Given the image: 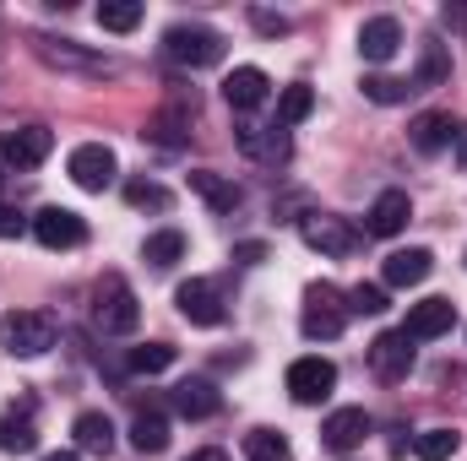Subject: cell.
Returning a JSON list of instances; mask_svg holds the SVG:
<instances>
[{"label": "cell", "mask_w": 467, "mask_h": 461, "mask_svg": "<svg viewBox=\"0 0 467 461\" xmlns=\"http://www.w3.org/2000/svg\"><path fill=\"white\" fill-rule=\"evenodd\" d=\"M49 152H55V130L49 125H22V130L0 136V163H11V169H38Z\"/></svg>", "instance_id": "30bf717a"}, {"label": "cell", "mask_w": 467, "mask_h": 461, "mask_svg": "<svg viewBox=\"0 0 467 461\" xmlns=\"http://www.w3.org/2000/svg\"><path fill=\"white\" fill-rule=\"evenodd\" d=\"M369 369H375V380H386V385H397V380H408L413 374V337L397 326V332H380L375 343H369Z\"/></svg>", "instance_id": "9c48e42d"}, {"label": "cell", "mask_w": 467, "mask_h": 461, "mask_svg": "<svg viewBox=\"0 0 467 461\" xmlns=\"http://www.w3.org/2000/svg\"><path fill=\"white\" fill-rule=\"evenodd\" d=\"M386 310V288H375V282H358L348 293V315H380Z\"/></svg>", "instance_id": "d590c367"}, {"label": "cell", "mask_w": 467, "mask_h": 461, "mask_svg": "<svg viewBox=\"0 0 467 461\" xmlns=\"http://www.w3.org/2000/svg\"><path fill=\"white\" fill-rule=\"evenodd\" d=\"M457 119L446 115V109H424V115L408 125V141H413V152H424V158H435V152H446L451 141H457Z\"/></svg>", "instance_id": "2e32d148"}, {"label": "cell", "mask_w": 467, "mask_h": 461, "mask_svg": "<svg viewBox=\"0 0 467 461\" xmlns=\"http://www.w3.org/2000/svg\"><path fill=\"white\" fill-rule=\"evenodd\" d=\"M430 271H435V255H430V250H419V244H413V250H391V255H386V266H380L386 288H419Z\"/></svg>", "instance_id": "ac0fdd59"}, {"label": "cell", "mask_w": 467, "mask_h": 461, "mask_svg": "<svg viewBox=\"0 0 467 461\" xmlns=\"http://www.w3.org/2000/svg\"><path fill=\"white\" fill-rule=\"evenodd\" d=\"M55 337H60V326L49 310H5L0 315V347L11 358H38L55 347Z\"/></svg>", "instance_id": "7a4b0ae2"}, {"label": "cell", "mask_w": 467, "mask_h": 461, "mask_svg": "<svg viewBox=\"0 0 467 461\" xmlns=\"http://www.w3.org/2000/svg\"><path fill=\"white\" fill-rule=\"evenodd\" d=\"M451 147H457V163H462V169H467V125H462V130H457V141H451Z\"/></svg>", "instance_id": "60d3db41"}, {"label": "cell", "mask_w": 467, "mask_h": 461, "mask_svg": "<svg viewBox=\"0 0 467 461\" xmlns=\"http://www.w3.org/2000/svg\"><path fill=\"white\" fill-rule=\"evenodd\" d=\"M244 456L250 461H294V446L283 435H272V429H250L244 435Z\"/></svg>", "instance_id": "f546056e"}, {"label": "cell", "mask_w": 467, "mask_h": 461, "mask_svg": "<svg viewBox=\"0 0 467 461\" xmlns=\"http://www.w3.org/2000/svg\"><path fill=\"white\" fill-rule=\"evenodd\" d=\"M38 60L44 66H60V71H88V77H115V60H99V55H82L71 38H33Z\"/></svg>", "instance_id": "4fadbf2b"}, {"label": "cell", "mask_w": 467, "mask_h": 461, "mask_svg": "<svg viewBox=\"0 0 467 461\" xmlns=\"http://www.w3.org/2000/svg\"><path fill=\"white\" fill-rule=\"evenodd\" d=\"M99 27L104 33H136L141 27V5L136 0H104L99 5Z\"/></svg>", "instance_id": "1f68e13d"}, {"label": "cell", "mask_w": 467, "mask_h": 461, "mask_svg": "<svg viewBox=\"0 0 467 461\" xmlns=\"http://www.w3.org/2000/svg\"><path fill=\"white\" fill-rule=\"evenodd\" d=\"M310 109H316V93H310L305 82H294V87H283V98H277V125L288 130V125L310 119Z\"/></svg>", "instance_id": "d6a6232c"}, {"label": "cell", "mask_w": 467, "mask_h": 461, "mask_svg": "<svg viewBox=\"0 0 467 461\" xmlns=\"http://www.w3.org/2000/svg\"><path fill=\"white\" fill-rule=\"evenodd\" d=\"M0 451H5V456H27V451H38V429H33L27 413H5V418H0Z\"/></svg>", "instance_id": "d4e9b609"}, {"label": "cell", "mask_w": 467, "mask_h": 461, "mask_svg": "<svg viewBox=\"0 0 467 461\" xmlns=\"http://www.w3.org/2000/svg\"><path fill=\"white\" fill-rule=\"evenodd\" d=\"M397 49H402V22H397V16H369V22L358 27V55H364L369 66H386Z\"/></svg>", "instance_id": "e0dca14e"}, {"label": "cell", "mask_w": 467, "mask_h": 461, "mask_svg": "<svg viewBox=\"0 0 467 461\" xmlns=\"http://www.w3.org/2000/svg\"><path fill=\"white\" fill-rule=\"evenodd\" d=\"M169 364H174V347L169 343H141V347H130V358H125L130 374H163Z\"/></svg>", "instance_id": "4dcf8cb0"}, {"label": "cell", "mask_w": 467, "mask_h": 461, "mask_svg": "<svg viewBox=\"0 0 467 461\" xmlns=\"http://www.w3.org/2000/svg\"><path fill=\"white\" fill-rule=\"evenodd\" d=\"M261 255H266V244H234V261H239V266H255Z\"/></svg>", "instance_id": "f35d334b"}, {"label": "cell", "mask_w": 467, "mask_h": 461, "mask_svg": "<svg viewBox=\"0 0 467 461\" xmlns=\"http://www.w3.org/2000/svg\"><path fill=\"white\" fill-rule=\"evenodd\" d=\"M93 326L104 337H130L141 326V304H136V293L119 271H104L99 288H93Z\"/></svg>", "instance_id": "6da1fadb"}, {"label": "cell", "mask_w": 467, "mask_h": 461, "mask_svg": "<svg viewBox=\"0 0 467 461\" xmlns=\"http://www.w3.org/2000/svg\"><path fill=\"white\" fill-rule=\"evenodd\" d=\"M234 141H239V152H244V158H261V163H288V130H283V125H272V130L239 125V130H234Z\"/></svg>", "instance_id": "ffe728a7"}, {"label": "cell", "mask_w": 467, "mask_h": 461, "mask_svg": "<svg viewBox=\"0 0 467 461\" xmlns=\"http://www.w3.org/2000/svg\"><path fill=\"white\" fill-rule=\"evenodd\" d=\"M413 93V82H397V77H364V98L369 104H402Z\"/></svg>", "instance_id": "e575fe53"}, {"label": "cell", "mask_w": 467, "mask_h": 461, "mask_svg": "<svg viewBox=\"0 0 467 461\" xmlns=\"http://www.w3.org/2000/svg\"><path fill=\"white\" fill-rule=\"evenodd\" d=\"M174 304H180V315H185L191 326H223V321H229V304H223L218 282H207V277L180 282V288H174Z\"/></svg>", "instance_id": "52a82bcc"}, {"label": "cell", "mask_w": 467, "mask_h": 461, "mask_svg": "<svg viewBox=\"0 0 467 461\" xmlns=\"http://www.w3.org/2000/svg\"><path fill=\"white\" fill-rule=\"evenodd\" d=\"M364 435H369V413L364 407H337L327 424H321V446L327 451H337V456H348L364 446Z\"/></svg>", "instance_id": "9a60e30c"}, {"label": "cell", "mask_w": 467, "mask_h": 461, "mask_svg": "<svg viewBox=\"0 0 467 461\" xmlns=\"http://www.w3.org/2000/svg\"><path fill=\"white\" fill-rule=\"evenodd\" d=\"M66 174H71L82 190H109L115 174H119V163H115V152H109L104 141H82V147L66 158Z\"/></svg>", "instance_id": "ba28073f"}, {"label": "cell", "mask_w": 467, "mask_h": 461, "mask_svg": "<svg viewBox=\"0 0 467 461\" xmlns=\"http://www.w3.org/2000/svg\"><path fill=\"white\" fill-rule=\"evenodd\" d=\"M408 218H413L408 190H380V196H375V207L364 212V233H369V239H391V233L408 229Z\"/></svg>", "instance_id": "5bb4252c"}, {"label": "cell", "mask_w": 467, "mask_h": 461, "mask_svg": "<svg viewBox=\"0 0 467 461\" xmlns=\"http://www.w3.org/2000/svg\"><path fill=\"white\" fill-rule=\"evenodd\" d=\"M22 229H27V223H22V212H16V207H0V239H16Z\"/></svg>", "instance_id": "8d00e7d4"}, {"label": "cell", "mask_w": 467, "mask_h": 461, "mask_svg": "<svg viewBox=\"0 0 467 461\" xmlns=\"http://www.w3.org/2000/svg\"><path fill=\"white\" fill-rule=\"evenodd\" d=\"M169 402H174V413H180V418H196V424H202V418H213V413L223 407V396H218V385H213V380H180V385L169 391Z\"/></svg>", "instance_id": "d6986e66"}, {"label": "cell", "mask_w": 467, "mask_h": 461, "mask_svg": "<svg viewBox=\"0 0 467 461\" xmlns=\"http://www.w3.org/2000/svg\"><path fill=\"white\" fill-rule=\"evenodd\" d=\"M44 461H82V456H77V451H49Z\"/></svg>", "instance_id": "b9f144b4"}, {"label": "cell", "mask_w": 467, "mask_h": 461, "mask_svg": "<svg viewBox=\"0 0 467 461\" xmlns=\"http://www.w3.org/2000/svg\"><path fill=\"white\" fill-rule=\"evenodd\" d=\"M180 255H185V233H180V229H158V233H147V244H141V261H147V266H158V271H163V266H174Z\"/></svg>", "instance_id": "484cf974"}, {"label": "cell", "mask_w": 467, "mask_h": 461, "mask_svg": "<svg viewBox=\"0 0 467 461\" xmlns=\"http://www.w3.org/2000/svg\"><path fill=\"white\" fill-rule=\"evenodd\" d=\"M191 190H196L213 212H234V207H239V185L223 179V174H213V169H196V174H191Z\"/></svg>", "instance_id": "603a6c76"}, {"label": "cell", "mask_w": 467, "mask_h": 461, "mask_svg": "<svg viewBox=\"0 0 467 461\" xmlns=\"http://www.w3.org/2000/svg\"><path fill=\"white\" fill-rule=\"evenodd\" d=\"M125 201H130L136 212H169V207H174V196H169L163 185H152V179H130V185H125Z\"/></svg>", "instance_id": "836d02e7"}, {"label": "cell", "mask_w": 467, "mask_h": 461, "mask_svg": "<svg viewBox=\"0 0 467 461\" xmlns=\"http://www.w3.org/2000/svg\"><path fill=\"white\" fill-rule=\"evenodd\" d=\"M250 22H255L261 33H288V16H272V11H250Z\"/></svg>", "instance_id": "74e56055"}, {"label": "cell", "mask_w": 467, "mask_h": 461, "mask_svg": "<svg viewBox=\"0 0 467 461\" xmlns=\"http://www.w3.org/2000/svg\"><path fill=\"white\" fill-rule=\"evenodd\" d=\"M332 391H337V364H332V358L305 353V358L288 364V396H294L299 407H321Z\"/></svg>", "instance_id": "5b68a950"}, {"label": "cell", "mask_w": 467, "mask_h": 461, "mask_svg": "<svg viewBox=\"0 0 467 461\" xmlns=\"http://www.w3.org/2000/svg\"><path fill=\"white\" fill-rule=\"evenodd\" d=\"M266 93H272V82H266L261 66H234L229 82H223L229 109H255V104H266Z\"/></svg>", "instance_id": "44dd1931"}, {"label": "cell", "mask_w": 467, "mask_h": 461, "mask_svg": "<svg viewBox=\"0 0 467 461\" xmlns=\"http://www.w3.org/2000/svg\"><path fill=\"white\" fill-rule=\"evenodd\" d=\"M71 435H77V451H88V456H109V451H115V424H109V413H77Z\"/></svg>", "instance_id": "7402d4cb"}, {"label": "cell", "mask_w": 467, "mask_h": 461, "mask_svg": "<svg viewBox=\"0 0 467 461\" xmlns=\"http://www.w3.org/2000/svg\"><path fill=\"white\" fill-rule=\"evenodd\" d=\"M451 326H457V304L451 299H419V304H408V321H402V332L413 343H435Z\"/></svg>", "instance_id": "7c38bea8"}, {"label": "cell", "mask_w": 467, "mask_h": 461, "mask_svg": "<svg viewBox=\"0 0 467 461\" xmlns=\"http://www.w3.org/2000/svg\"><path fill=\"white\" fill-rule=\"evenodd\" d=\"M446 77H451V55H446V44H424V60H419L413 93H424V87H441Z\"/></svg>", "instance_id": "4316f807"}, {"label": "cell", "mask_w": 467, "mask_h": 461, "mask_svg": "<svg viewBox=\"0 0 467 461\" xmlns=\"http://www.w3.org/2000/svg\"><path fill=\"white\" fill-rule=\"evenodd\" d=\"M185 461H229V456H223L218 446H207V451H191V456H185Z\"/></svg>", "instance_id": "ab89813d"}, {"label": "cell", "mask_w": 467, "mask_h": 461, "mask_svg": "<svg viewBox=\"0 0 467 461\" xmlns=\"http://www.w3.org/2000/svg\"><path fill=\"white\" fill-rule=\"evenodd\" d=\"M130 446H136L141 456H158V451L169 446V418H163V413H136V418H130Z\"/></svg>", "instance_id": "cb8c5ba5"}, {"label": "cell", "mask_w": 467, "mask_h": 461, "mask_svg": "<svg viewBox=\"0 0 467 461\" xmlns=\"http://www.w3.org/2000/svg\"><path fill=\"white\" fill-rule=\"evenodd\" d=\"M299 239H305L310 250H321V255H353V250L364 244V233L353 229L348 218H332V212L299 218Z\"/></svg>", "instance_id": "8992f818"}, {"label": "cell", "mask_w": 467, "mask_h": 461, "mask_svg": "<svg viewBox=\"0 0 467 461\" xmlns=\"http://www.w3.org/2000/svg\"><path fill=\"white\" fill-rule=\"evenodd\" d=\"M33 239H38L44 250H77V244H88V223H82L71 207H44V212L33 218Z\"/></svg>", "instance_id": "8fae6325"}, {"label": "cell", "mask_w": 467, "mask_h": 461, "mask_svg": "<svg viewBox=\"0 0 467 461\" xmlns=\"http://www.w3.org/2000/svg\"><path fill=\"white\" fill-rule=\"evenodd\" d=\"M343 326H348V304H343V293H337L332 282H310V288H305L299 332H305L310 343H332V337H343Z\"/></svg>", "instance_id": "277c9868"}, {"label": "cell", "mask_w": 467, "mask_h": 461, "mask_svg": "<svg viewBox=\"0 0 467 461\" xmlns=\"http://www.w3.org/2000/svg\"><path fill=\"white\" fill-rule=\"evenodd\" d=\"M191 115H196V104L163 109V115L147 125V136H152V141H163V147H180V141H185V125H191Z\"/></svg>", "instance_id": "83f0119b"}, {"label": "cell", "mask_w": 467, "mask_h": 461, "mask_svg": "<svg viewBox=\"0 0 467 461\" xmlns=\"http://www.w3.org/2000/svg\"><path fill=\"white\" fill-rule=\"evenodd\" d=\"M163 55L185 71H207L223 60V33L218 27H202V22H174L163 33Z\"/></svg>", "instance_id": "3957f363"}, {"label": "cell", "mask_w": 467, "mask_h": 461, "mask_svg": "<svg viewBox=\"0 0 467 461\" xmlns=\"http://www.w3.org/2000/svg\"><path fill=\"white\" fill-rule=\"evenodd\" d=\"M457 446H462L457 429H424V435L413 440V456L419 461H451L457 456Z\"/></svg>", "instance_id": "f1b7e54d"}]
</instances>
